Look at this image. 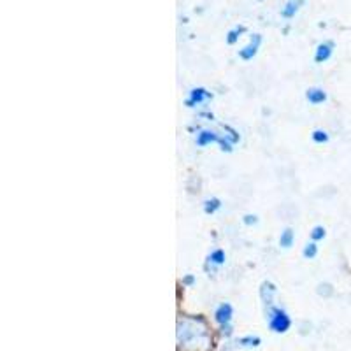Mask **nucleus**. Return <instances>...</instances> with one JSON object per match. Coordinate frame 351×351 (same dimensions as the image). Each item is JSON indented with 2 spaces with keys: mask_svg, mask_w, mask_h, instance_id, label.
<instances>
[{
  "mask_svg": "<svg viewBox=\"0 0 351 351\" xmlns=\"http://www.w3.org/2000/svg\"><path fill=\"white\" fill-rule=\"evenodd\" d=\"M267 322L269 328L276 334H285V332L290 330L291 327V319L290 316L287 315V311H283L281 307L269 306L267 307Z\"/></svg>",
  "mask_w": 351,
  "mask_h": 351,
  "instance_id": "nucleus-1",
  "label": "nucleus"
},
{
  "mask_svg": "<svg viewBox=\"0 0 351 351\" xmlns=\"http://www.w3.org/2000/svg\"><path fill=\"white\" fill-rule=\"evenodd\" d=\"M232 316H234V309H232L230 304L223 302V304H219V306L216 307V311H215L216 324L223 328V332H227V334H230V332H232V327H230Z\"/></svg>",
  "mask_w": 351,
  "mask_h": 351,
  "instance_id": "nucleus-2",
  "label": "nucleus"
},
{
  "mask_svg": "<svg viewBox=\"0 0 351 351\" xmlns=\"http://www.w3.org/2000/svg\"><path fill=\"white\" fill-rule=\"evenodd\" d=\"M262 40H263V37L260 36V34H253L252 39H250V43H247L243 49H239L241 60H244V62L253 60V58L256 56V53H258L260 46H262Z\"/></svg>",
  "mask_w": 351,
  "mask_h": 351,
  "instance_id": "nucleus-3",
  "label": "nucleus"
},
{
  "mask_svg": "<svg viewBox=\"0 0 351 351\" xmlns=\"http://www.w3.org/2000/svg\"><path fill=\"white\" fill-rule=\"evenodd\" d=\"M335 49V44L332 40H325V43H319L315 49V62L316 64H325L332 58Z\"/></svg>",
  "mask_w": 351,
  "mask_h": 351,
  "instance_id": "nucleus-4",
  "label": "nucleus"
},
{
  "mask_svg": "<svg viewBox=\"0 0 351 351\" xmlns=\"http://www.w3.org/2000/svg\"><path fill=\"white\" fill-rule=\"evenodd\" d=\"M209 99H213V93L208 92L206 88H193L186 100V106L188 108H195V106L202 104V102H206Z\"/></svg>",
  "mask_w": 351,
  "mask_h": 351,
  "instance_id": "nucleus-5",
  "label": "nucleus"
},
{
  "mask_svg": "<svg viewBox=\"0 0 351 351\" xmlns=\"http://www.w3.org/2000/svg\"><path fill=\"white\" fill-rule=\"evenodd\" d=\"M327 99H328L327 92H325V90H322V88L313 86V88H307L306 90V100L311 106L325 104V102H327Z\"/></svg>",
  "mask_w": 351,
  "mask_h": 351,
  "instance_id": "nucleus-6",
  "label": "nucleus"
},
{
  "mask_svg": "<svg viewBox=\"0 0 351 351\" xmlns=\"http://www.w3.org/2000/svg\"><path fill=\"white\" fill-rule=\"evenodd\" d=\"M219 139H221V137H219L216 132L202 130L200 134H197L195 144L197 146H200V148H206V146H209V144H218Z\"/></svg>",
  "mask_w": 351,
  "mask_h": 351,
  "instance_id": "nucleus-7",
  "label": "nucleus"
},
{
  "mask_svg": "<svg viewBox=\"0 0 351 351\" xmlns=\"http://www.w3.org/2000/svg\"><path fill=\"white\" fill-rule=\"evenodd\" d=\"M304 5V0H288L285 8L281 9V16L285 20H291V18H295L297 12L300 11V8Z\"/></svg>",
  "mask_w": 351,
  "mask_h": 351,
  "instance_id": "nucleus-8",
  "label": "nucleus"
},
{
  "mask_svg": "<svg viewBox=\"0 0 351 351\" xmlns=\"http://www.w3.org/2000/svg\"><path fill=\"white\" fill-rule=\"evenodd\" d=\"M276 295V287L271 283V281H263L262 287H260V297H262L263 304L265 306H272V299Z\"/></svg>",
  "mask_w": 351,
  "mask_h": 351,
  "instance_id": "nucleus-9",
  "label": "nucleus"
},
{
  "mask_svg": "<svg viewBox=\"0 0 351 351\" xmlns=\"http://www.w3.org/2000/svg\"><path fill=\"white\" fill-rule=\"evenodd\" d=\"M293 241H295V232L291 228H285L280 236V246L285 247V250H290L293 246Z\"/></svg>",
  "mask_w": 351,
  "mask_h": 351,
  "instance_id": "nucleus-10",
  "label": "nucleus"
},
{
  "mask_svg": "<svg viewBox=\"0 0 351 351\" xmlns=\"http://www.w3.org/2000/svg\"><path fill=\"white\" fill-rule=\"evenodd\" d=\"M219 209H221V200L218 197H213V199H208L204 202V213L206 215H215Z\"/></svg>",
  "mask_w": 351,
  "mask_h": 351,
  "instance_id": "nucleus-11",
  "label": "nucleus"
},
{
  "mask_svg": "<svg viewBox=\"0 0 351 351\" xmlns=\"http://www.w3.org/2000/svg\"><path fill=\"white\" fill-rule=\"evenodd\" d=\"M244 32H246V27H243V25H241V27H234V28H232V30H228L227 44L234 46V44H236L237 40L241 39V36H243Z\"/></svg>",
  "mask_w": 351,
  "mask_h": 351,
  "instance_id": "nucleus-12",
  "label": "nucleus"
},
{
  "mask_svg": "<svg viewBox=\"0 0 351 351\" xmlns=\"http://www.w3.org/2000/svg\"><path fill=\"white\" fill-rule=\"evenodd\" d=\"M316 255H318V244L315 243V241H311V243H307L306 246H304L302 250V256L306 260H313L316 258Z\"/></svg>",
  "mask_w": 351,
  "mask_h": 351,
  "instance_id": "nucleus-13",
  "label": "nucleus"
},
{
  "mask_svg": "<svg viewBox=\"0 0 351 351\" xmlns=\"http://www.w3.org/2000/svg\"><path fill=\"white\" fill-rule=\"evenodd\" d=\"M225 258H227V256H225L223 250H215V252L208 256V262L215 263V265H223Z\"/></svg>",
  "mask_w": 351,
  "mask_h": 351,
  "instance_id": "nucleus-14",
  "label": "nucleus"
},
{
  "mask_svg": "<svg viewBox=\"0 0 351 351\" xmlns=\"http://www.w3.org/2000/svg\"><path fill=\"white\" fill-rule=\"evenodd\" d=\"M311 137H313V143H316V144H327L328 139H330L327 132L319 130V128H318V130L313 132Z\"/></svg>",
  "mask_w": 351,
  "mask_h": 351,
  "instance_id": "nucleus-15",
  "label": "nucleus"
},
{
  "mask_svg": "<svg viewBox=\"0 0 351 351\" xmlns=\"http://www.w3.org/2000/svg\"><path fill=\"white\" fill-rule=\"evenodd\" d=\"M325 236H327V230H325V227H322V225H316V227H313L311 239L315 241V243H318V241H324Z\"/></svg>",
  "mask_w": 351,
  "mask_h": 351,
  "instance_id": "nucleus-16",
  "label": "nucleus"
},
{
  "mask_svg": "<svg viewBox=\"0 0 351 351\" xmlns=\"http://www.w3.org/2000/svg\"><path fill=\"white\" fill-rule=\"evenodd\" d=\"M260 343H262L260 337H243V339H239V344L244 348H256L260 346Z\"/></svg>",
  "mask_w": 351,
  "mask_h": 351,
  "instance_id": "nucleus-17",
  "label": "nucleus"
},
{
  "mask_svg": "<svg viewBox=\"0 0 351 351\" xmlns=\"http://www.w3.org/2000/svg\"><path fill=\"white\" fill-rule=\"evenodd\" d=\"M243 221H244V225H247V227H252V225L258 223V218H256L255 215H246L243 218Z\"/></svg>",
  "mask_w": 351,
  "mask_h": 351,
  "instance_id": "nucleus-18",
  "label": "nucleus"
},
{
  "mask_svg": "<svg viewBox=\"0 0 351 351\" xmlns=\"http://www.w3.org/2000/svg\"><path fill=\"white\" fill-rule=\"evenodd\" d=\"M184 283H186V285H192V283H193V276H188L186 280H184Z\"/></svg>",
  "mask_w": 351,
  "mask_h": 351,
  "instance_id": "nucleus-19",
  "label": "nucleus"
}]
</instances>
